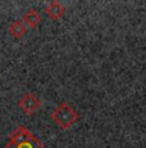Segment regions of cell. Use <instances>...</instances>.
<instances>
[{
    "instance_id": "obj_1",
    "label": "cell",
    "mask_w": 146,
    "mask_h": 148,
    "mask_svg": "<svg viewBox=\"0 0 146 148\" xmlns=\"http://www.w3.org/2000/svg\"><path fill=\"white\" fill-rule=\"evenodd\" d=\"M78 112L68 102H63L50 113V119L62 130H68L78 120Z\"/></svg>"
},
{
    "instance_id": "obj_2",
    "label": "cell",
    "mask_w": 146,
    "mask_h": 148,
    "mask_svg": "<svg viewBox=\"0 0 146 148\" xmlns=\"http://www.w3.org/2000/svg\"><path fill=\"white\" fill-rule=\"evenodd\" d=\"M18 107L23 111V113L26 116H32L37 112L41 108V101L36 94L31 92L24 93L21 98L18 99Z\"/></svg>"
},
{
    "instance_id": "obj_3",
    "label": "cell",
    "mask_w": 146,
    "mask_h": 148,
    "mask_svg": "<svg viewBox=\"0 0 146 148\" xmlns=\"http://www.w3.org/2000/svg\"><path fill=\"white\" fill-rule=\"evenodd\" d=\"M35 138L33 133L28 130L27 127L24 126H17L14 130L12 132V134L9 136V140L8 143H12V144H22V143H26L28 140H32Z\"/></svg>"
},
{
    "instance_id": "obj_4",
    "label": "cell",
    "mask_w": 146,
    "mask_h": 148,
    "mask_svg": "<svg viewBox=\"0 0 146 148\" xmlns=\"http://www.w3.org/2000/svg\"><path fill=\"white\" fill-rule=\"evenodd\" d=\"M45 13L53 21H58L66 13V8L58 1V0H53L46 8H45Z\"/></svg>"
},
{
    "instance_id": "obj_5",
    "label": "cell",
    "mask_w": 146,
    "mask_h": 148,
    "mask_svg": "<svg viewBox=\"0 0 146 148\" xmlns=\"http://www.w3.org/2000/svg\"><path fill=\"white\" fill-rule=\"evenodd\" d=\"M43 21L41 14L35 9H30L24 13V16L22 17V22L24 23V26L27 28H36L40 25V22Z\"/></svg>"
},
{
    "instance_id": "obj_6",
    "label": "cell",
    "mask_w": 146,
    "mask_h": 148,
    "mask_svg": "<svg viewBox=\"0 0 146 148\" xmlns=\"http://www.w3.org/2000/svg\"><path fill=\"white\" fill-rule=\"evenodd\" d=\"M8 31H9V34L14 39H21L26 35L27 27L24 26V23L22 22V19H16V21H13L12 23L9 25Z\"/></svg>"
},
{
    "instance_id": "obj_7",
    "label": "cell",
    "mask_w": 146,
    "mask_h": 148,
    "mask_svg": "<svg viewBox=\"0 0 146 148\" xmlns=\"http://www.w3.org/2000/svg\"><path fill=\"white\" fill-rule=\"evenodd\" d=\"M4 148H46V147H45V144L40 140V139H37L35 136L32 140H28V142H26V143H22V144L7 143L4 146Z\"/></svg>"
}]
</instances>
